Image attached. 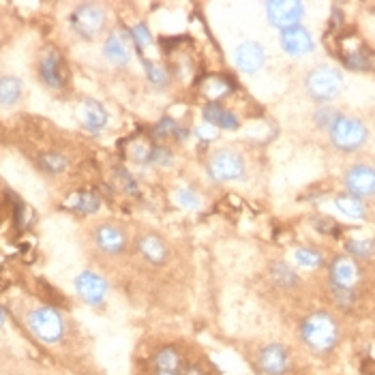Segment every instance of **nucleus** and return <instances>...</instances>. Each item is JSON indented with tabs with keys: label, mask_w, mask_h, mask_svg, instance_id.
Listing matches in <instances>:
<instances>
[{
	"label": "nucleus",
	"mask_w": 375,
	"mask_h": 375,
	"mask_svg": "<svg viewBox=\"0 0 375 375\" xmlns=\"http://www.w3.org/2000/svg\"><path fill=\"white\" fill-rule=\"evenodd\" d=\"M301 341L313 354H330L341 341V326L335 315L315 311L301 322Z\"/></svg>",
	"instance_id": "nucleus-1"
},
{
	"label": "nucleus",
	"mask_w": 375,
	"mask_h": 375,
	"mask_svg": "<svg viewBox=\"0 0 375 375\" xmlns=\"http://www.w3.org/2000/svg\"><path fill=\"white\" fill-rule=\"evenodd\" d=\"M305 88L307 95L318 101V103H328L332 99H337L343 90V75L339 69L328 67V65H320L315 69H311L305 77Z\"/></svg>",
	"instance_id": "nucleus-2"
},
{
	"label": "nucleus",
	"mask_w": 375,
	"mask_h": 375,
	"mask_svg": "<svg viewBox=\"0 0 375 375\" xmlns=\"http://www.w3.org/2000/svg\"><path fill=\"white\" fill-rule=\"evenodd\" d=\"M328 135H330L332 146L339 148L341 152H354V150L362 148L369 140V131H366L364 123L360 118L343 116V114L337 118V123L332 125Z\"/></svg>",
	"instance_id": "nucleus-3"
},
{
	"label": "nucleus",
	"mask_w": 375,
	"mask_h": 375,
	"mask_svg": "<svg viewBox=\"0 0 375 375\" xmlns=\"http://www.w3.org/2000/svg\"><path fill=\"white\" fill-rule=\"evenodd\" d=\"M28 330L43 343H58L65 337V320L54 307H37L26 315Z\"/></svg>",
	"instance_id": "nucleus-4"
},
{
	"label": "nucleus",
	"mask_w": 375,
	"mask_h": 375,
	"mask_svg": "<svg viewBox=\"0 0 375 375\" xmlns=\"http://www.w3.org/2000/svg\"><path fill=\"white\" fill-rule=\"evenodd\" d=\"M255 369L259 375H290L294 369V358L284 343L272 341L257 349Z\"/></svg>",
	"instance_id": "nucleus-5"
},
{
	"label": "nucleus",
	"mask_w": 375,
	"mask_h": 375,
	"mask_svg": "<svg viewBox=\"0 0 375 375\" xmlns=\"http://www.w3.org/2000/svg\"><path fill=\"white\" fill-rule=\"evenodd\" d=\"M206 172H208V176H211L215 182H232V180L245 178V174H247V163H245V157H242L240 152L230 150V148H223V150H217V152L208 159Z\"/></svg>",
	"instance_id": "nucleus-6"
},
{
	"label": "nucleus",
	"mask_w": 375,
	"mask_h": 375,
	"mask_svg": "<svg viewBox=\"0 0 375 375\" xmlns=\"http://www.w3.org/2000/svg\"><path fill=\"white\" fill-rule=\"evenodd\" d=\"M337 56L339 60L352 69V71H369L373 69V56L369 47L354 35V33H341L337 37Z\"/></svg>",
	"instance_id": "nucleus-7"
},
{
	"label": "nucleus",
	"mask_w": 375,
	"mask_h": 375,
	"mask_svg": "<svg viewBox=\"0 0 375 375\" xmlns=\"http://www.w3.org/2000/svg\"><path fill=\"white\" fill-rule=\"evenodd\" d=\"M69 22H71V28H73L79 37H84V39H95L97 35L103 33L106 22H108V16H106V11H103L99 5L86 3V5H79V7L71 13Z\"/></svg>",
	"instance_id": "nucleus-8"
},
{
	"label": "nucleus",
	"mask_w": 375,
	"mask_h": 375,
	"mask_svg": "<svg viewBox=\"0 0 375 375\" xmlns=\"http://www.w3.org/2000/svg\"><path fill=\"white\" fill-rule=\"evenodd\" d=\"M266 18L274 28L288 30L301 26V20L305 18V5L301 0H270L266 3Z\"/></svg>",
	"instance_id": "nucleus-9"
},
{
	"label": "nucleus",
	"mask_w": 375,
	"mask_h": 375,
	"mask_svg": "<svg viewBox=\"0 0 375 375\" xmlns=\"http://www.w3.org/2000/svg\"><path fill=\"white\" fill-rule=\"evenodd\" d=\"M343 182H345L347 196L358 198V200L373 198L375 196V167L366 163H356L347 167Z\"/></svg>",
	"instance_id": "nucleus-10"
},
{
	"label": "nucleus",
	"mask_w": 375,
	"mask_h": 375,
	"mask_svg": "<svg viewBox=\"0 0 375 375\" xmlns=\"http://www.w3.org/2000/svg\"><path fill=\"white\" fill-rule=\"evenodd\" d=\"M39 77L45 86L60 90L67 84V67L56 47H45L39 56Z\"/></svg>",
	"instance_id": "nucleus-11"
},
{
	"label": "nucleus",
	"mask_w": 375,
	"mask_h": 375,
	"mask_svg": "<svg viewBox=\"0 0 375 375\" xmlns=\"http://www.w3.org/2000/svg\"><path fill=\"white\" fill-rule=\"evenodd\" d=\"M75 290H77L79 298L86 305L99 307L106 301V296H108V281L101 274H97V272L84 270L75 279Z\"/></svg>",
	"instance_id": "nucleus-12"
},
{
	"label": "nucleus",
	"mask_w": 375,
	"mask_h": 375,
	"mask_svg": "<svg viewBox=\"0 0 375 375\" xmlns=\"http://www.w3.org/2000/svg\"><path fill=\"white\" fill-rule=\"evenodd\" d=\"M279 45L288 56H294V58L307 56L315 50V41L305 26H294V28H288V30H281L279 33Z\"/></svg>",
	"instance_id": "nucleus-13"
},
{
	"label": "nucleus",
	"mask_w": 375,
	"mask_h": 375,
	"mask_svg": "<svg viewBox=\"0 0 375 375\" xmlns=\"http://www.w3.org/2000/svg\"><path fill=\"white\" fill-rule=\"evenodd\" d=\"M360 281V266L349 255H339L330 262V286L356 290Z\"/></svg>",
	"instance_id": "nucleus-14"
},
{
	"label": "nucleus",
	"mask_w": 375,
	"mask_h": 375,
	"mask_svg": "<svg viewBox=\"0 0 375 375\" xmlns=\"http://www.w3.org/2000/svg\"><path fill=\"white\" fill-rule=\"evenodd\" d=\"M236 90V79L223 73H211L200 82V92L208 103H221Z\"/></svg>",
	"instance_id": "nucleus-15"
},
{
	"label": "nucleus",
	"mask_w": 375,
	"mask_h": 375,
	"mask_svg": "<svg viewBox=\"0 0 375 375\" xmlns=\"http://www.w3.org/2000/svg\"><path fill=\"white\" fill-rule=\"evenodd\" d=\"M234 62H236L238 71H242L247 75H253V73H257L264 67V62H266V50L257 41H245V43H240L236 47Z\"/></svg>",
	"instance_id": "nucleus-16"
},
{
	"label": "nucleus",
	"mask_w": 375,
	"mask_h": 375,
	"mask_svg": "<svg viewBox=\"0 0 375 375\" xmlns=\"http://www.w3.org/2000/svg\"><path fill=\"white\" fill-rule=\"evenodd\" d=\"M103 56L116 67H127L131 60V35L121 28L110 33L103 43Z\"/></svg>",
	"instance_id": "nucleus-17"
},
{
	"label": "nucleus",
	"mask_w": 375,
	"mask_h": 375,
	"mask_svg": "<svg viewBox=\"0 0 375 375\" xmlns=\"http://www.w3.org/2000/svg\"><path fill=\"white\" fill-rule=\"evenodd\" d=\"M95 245L108 255H121L127 249V234L114 223H103L95 230Z\"/></svg>",
	"instance_id": "nucleus-18"
},
{
	"label": "nucleus",
	"mask_w": 375,
	"mask_h": 375,
	"mask_svg": "<svg viewBox=\"0 0 375 375\" xmlns=\"http://www.w3.org/2000/svg\"><path fill=\"white\" fill-rule=\"evenodd\" d=\"M138 251L152 266H163L169 257V249L165 240L157 234H142L138 238Z\"/></svg>",
	"instance_id": "nucleus-19"
},
{
	"label": "nucleus",
	"mask_w": 375,
	"mask_h": 375,
	"mask_svg": "<svg viewBox=\"0 0 375 375\" xmlns=\"http://www.w3.org/2000/svg\"><path fill=\"white\" fill-rule=\"evenodd\" d=\"M204 123L215 127V129H225V131H236L240 127V118L236 112L228 110L223 103H206L202 110Z\"/></svg>",
	"instance_id": "nucleus-20"
},
{
	"label": "nucleus",
	"mask_w": 375,
	"mask_h": 375,
	"mask_svg": "<svg viewBox=\"0 0 375 375\" xmlns=\"http://www.w3.org/2000/svg\"><path fill=\"white\" fill-rule=\"evenodd\" d=\"M152 369L159 371V373H180V369L184 366V354L180 352L178 345H161L152 358Z\"/></svg>",
	"instance_id": "nucleus-21"
},
{
	"label": "nucleus",
	"mask_w": 375,
	"mask_h": 375,
	"mask_svg": "<svg viewBox=\"0 0 375 375\" xmlns=\"http://www.w3.org/2000/svg\"><path fill=\"white\" fill-rule=\"evenodd\" d=\"M82 123L90 133H99L108 125V110L95 99H86L82 106Z\"/></svg>",
	"instance_id": "nucleus-22"
},
{
	"label": "nucleus",
	"mask_w": 375,
	"mask_h": 375,
	"mask_svg": "<svg viewBox=\"0 0 375 375\" xmlns=\"http://www.w3.org/2000/svg\"><path fill=\"white\" fill-rule=\"evenodd\" d=\"M270 279H272V284L281 290H292L296 284H298V274L294 272V268L286 262H272L270 268Z\"/></svg>",
	"instance_id": "nucleus-23"
},
{
	"label": "nucleus",
	"mask_w": 375,
	"mask_h": 375,
	"mask_svg": "<svg viewBox=\"0 0 375 375\" xmlns=\"http://www.w3.org/2000/svg\"><path fill=\"white\" fill-rule=\"evenodd\" d=\"M22 97V82L13 75L0 77V106H16Z\"/></svg>",
	"instance_id": "nucleus-24"
},
{
	"label": "nucleus",
	"mask_w": 375,
	"mask_h": 375,
	"mask_svg": "<svg viewBox=\"0 0 375 375\" xmlns=\"http://www.w3.org/2000/svg\"><path fill=\"white\" fill-rule=\"evenodd\" d=\"M142 65H144V73L148 77V82L157 88V90H165L169 86V71L161 65V62H155L146 56H142Z\"/></svg>",
	"instance_id": "nucleus-25"
},
{
	"label": "nucleus",
	"mask_w": 375,
	"mask_h": 375,
	"mask_svg": "<svg viewBox=\"0 0 375 375\" xmlns=\"http://www.w3.org/2000/svg\"><path fill=\"white\" fill-rule=\"evenodd\" d=\"M69 208H73L82 215H92L101 208V198L95 191H79L69 200Z\"/></svg>",
	"instance_id": "nucleus-26"
},
{
	"label": "nucleus",
	"mask_w": 375,
	"mask_h": 375,
	"mask_svg": "<svg viewBox=\"0 0 375 375\" xmlns=\"http://www.w3.org/2000/svg\"><path fill=\"white\" fill-rule=\"evenodd\" d=\"M335 206L349 219H364L366 217V208L362 204V200L352 198V196H337L335 198Z\"/></svg>",
	"instance_id": "nucleus-27"
},
{
	"label": "nucleus",
	"mask_w": 375,
	"mask_h": 375,
	"mask_svg": "<svg viewBox=\"0 0 375 375\" xmlns=\"http://www.w3.org/2000/svg\"><path fill=\"white\" fill-rule=\"evenodd\" d=\"M37 163L47 174H62L67 169V165H69V159L65 155H60V152L50 150V152H41L39 159H37Z\"/></svg>",
	"instance_id": "nucleus-28"
},
{
	"label": "nucleus",
	"mask_w": 375,
	"mask_h": 375,
	"mask_svg": "<svg viewBox=\"0 0 375 375\" xmlns=\"http://www.w3.org/2000/svg\"><path fill=\"white\" fill-rule=\"evenodd\" d=\"M345 251L349 257L369 259L371 255H375V242L369 238H349L345 240Z\"/></svg>",
	"instance_id": "nucleus-29"
},
{
	"label": "nucleus",
	"mask_w": 375,
	"mask_h": 375,
	"mask_svg": "<svg viewBox=\"0 0 375 375\" xmlns=\"http://www.w3.org/2000/svg\"><path fill=\"white\" fill-rule=\"evenodd\" d=\"M129 35H131V43L135 45V50H138L140 56H144L146 47H150V45L155 43L152 33H150V28H148L144 22H138V24L129 30Z\"/></svg>",
	"instance_id": "nucleus-30"
},
{
	"label": "nucleus",
	"mask_w": 375,
	"mask_h": 375,
	"mask_svg": "<svg viewBox=\"0 0 375 375\" xmlns=\"http://www.w3.org/2000/svg\"><path fill=\"white\" fill-rule=\"evenodd\" d=\"M178 127H180V123H178L176 118H172V116H161L159 123L152 127V140H157V144L163 142V140H174Z\"/></svg>",
	"instance_id": "nucleus-31"
},
{
	"label": "nucleus",
	"mask_w": 375,
	"mask_h": 375,
	"mask_svg": "<svg viewBox=\"0 0 375 375\" xmlns=\"http://www.w3.org/2000/svg\"><path fill=\"white\" fill-rule=\"evenodd\" d=\"M294 259L303 266V268H318L324 264V255L320 249L315 247H298L294 251Z\"/></svg>",
	"instance_id": "nucleus-32"
},
{
	"label": "nucleus",
	"mask_w": 375,
	"mask_h": 375,
	"mask_svg": "<svg viewBox=\"0 0 375 375\" xmlns=\"http://www.w3.org/2000/svg\"><path fill=\"white\" fill-rule=\"evenodd\" d=\"M152 146H155V142H148V140H133V144L127 148V152H129V157H131L135 163H140V165H148V161H150V152H152Z\"/></svg>",
	"instance_id": "nucleus-33"
},
{
	"label": "nucleus",
	"mask_w": 375,
	"mask_h": 375,
	"mask_svg": "<svg viewBox=\"0 0 375 375\" xmlns=\"http://www.w3.org/2000/svg\"><path fill=\"white\" fill-rule=\"evenodd\" d=\"M172 163H174V152L167 146H163V144H155L148 165H152V167H169Z\"/></svg>",
	"instance_id": "nucleus-34"
},
{
	"label": "nucleus",
	"mask_w": 375,
	"mask_h": 375,
	"mask_svg": "<svg viewBox=\"0 0 375 375\" xmlns=\"http://www.w3.org/2000/svg\"><path fill=\"white\" fill-rule=\"evenodd\" d=\"M339 116H341V114H339L335 108L324 106V108H320V110L313 114V121H315V125H318L320 129L330 131V129H332V125L337 123V118H339Z\"/></svg>",
	"instance_id": "nucleus-35"
},
{
	"label": "nucleus",
	"mask_w": 375,
	"mask_h": 375,
	"mask_svg": "<svg viewBox=\"0 0 375 375\" xmlns=\"http://www.w3.org/2000/svg\"><path fill=\"white\" fill-rule=\"evenodd\" d=\"M330 294H332L335 305L341 307V309H349V307H354V303H356V290L330 286Z\"/></svg>",
	"instance_id": "nucleus-36"
},
{
	"label": "nucleus",
	"mask_w": 375,
	"mask_h": 375,
	"mask_svg": "<svg viewBox=\"0 0 375 375\" xmlns=\"http://www.w3.org/2000/svg\"><path fill=\"white\" fill-rule=\"evenodd\" d=\"M176 200L186 211H198L200 208V200H198V196L191 189H178L176 191Z\"/></svg>",
	"instance_id": "nucleus-37"
},
{
	"label": "nucleus",
	"mask_w": 375,
	"mask_h": 375,
	"mask_svg": "<svg viewBox=\"0 0 375 375\" xmlns=\"http://www.w3.org/2000/svg\"><path fill=\"white\" fill-rule=\"evenodd\" d=\"M118 180H121V184H123V189H125V194H129V196H138L140 194V189H138V180L125 169V167H118Z\"/></svg>",
	"instance_id": "nucleus-38"
},
{
	"label": "nucleus",
	"mask_w": 375,
	"mask_h": 375,
	"mask_svg": "<svg viewBox=\"0 0 375 375\" xmlns=\"http://www.w3.org/2000/svg\"><path fill=\"white\" fill-rule=\"evenodd\" d=\"M313 225H315L322 234H328V236H339V234H341L339 223H337L335 219H330V217H318V219L313 221Z\"/></svg>",
	"instance_id": "nucleus-39"
},
{
	"label": "nucleus",
	"mask_w": 375,
	"mask_h": 375,
	"mask_svg": "<svg viewBox=\"0 0 375 375\" xmlns=\"http://www.w3.org/2000/svg\"><path fill=\"white\" fill-rule=\"evenodd\" d=\"M196 135L200 138V140H204V142H215L219 135H217V129L215 127H211V125H200L198 129H196Z\"/></svg>",
	"instance_id": "nucleus-40"
},
{
	"label": "nucleus",
	"mask_w": 375,
	"mask_h": 375,
	"mask_svg": "<svg viewBox=\"0 0 375 375\" xmlns=\"http://www.w3.org/2000/svg\"><path fill=\"white\" fill-rule=\"evenodd\" d=\"M178 375H208V371L200 362H184Z\"/></svg>",
	"instance_id": "nucleus-41"
},
{
	"label": "nucleus",
	"mask_w": 375,
	"mask_h": 375,
	"mask_svg": "<svg viewBox=\"0 0 375 375\" xmlns=\"http://www.w3.org/2000/svg\"><path fill=\"white\" fill-rule=\"evenodd\" d=\"M5 322H7V315H5L3 307H0V326H5Z\"/></svg>",
	"instance_id": "nucleus-42"
},
{
	"label": "nucleus",
	"mask_w": 375,
	"mask_h": 375,
	"mask_svg": "<svg viewBox=\"0 0 375 375\" xmlns=\"http://www.w3.org/2000/svg\"><path fill=\"white\" fill-rule=\"evenodd\" d=\"M152 375H178V373H159V371H155Z\"/></svg>",
	"instance_id": "nucleus-43"
}]
</instances>
